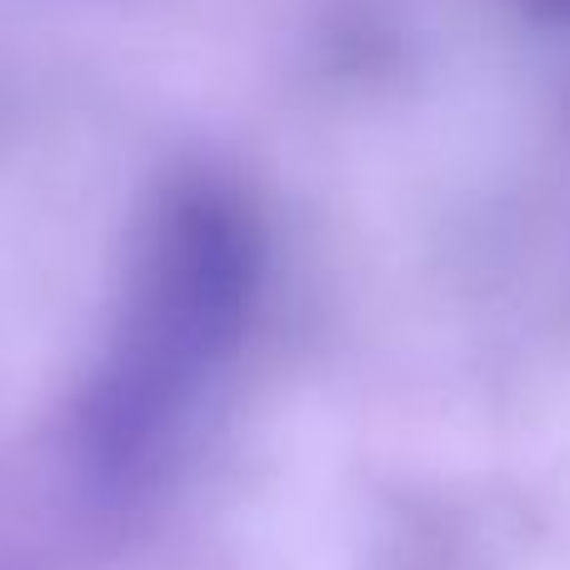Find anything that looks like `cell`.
Returning <instances> with one entry per match:
<instances>
[{"label":"cell","mask_w":570,"mask_h":570,"mask_svg":"<svg viewBox=\"0 0 570 570\" xmlns=\"http://www.w3.org/2000/svg\"><path fill=\"white\" fill-rule=\"evenodd\" d=\"M261 295L256 246L230 220L160 230L126 331L86 381L76 455L100 491H140L186 451L210 385L230 371Z\"/></svg>","instance_id":"1"}]
</instances>
